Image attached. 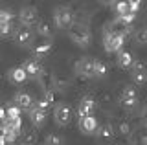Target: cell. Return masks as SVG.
I'll list each match as a JSON object with an SVG mask.
<instances>
[{
	"label": "cell",
	"instance_id": "7a4b0ae2",
	"mask_svg": "<svg viewBox=\"0 0 147 145\" xmlns=\"http://www.w3.org/2000/svg\"><path fill=\"white\" fill-rule=\"evenodd\" d=\"M125 37L121 33H112V31H103V48L107 53H118L123 50Z\"/></svg>",
	"mask_w": 147,
	"mask_h": 145
},
{
	"label": "cell",
	"instance_id": "836d02e7",
	"mask_svg": "<svg viewBox=\"0 0 147 145\" xmlns=\"http://www.w3.org/2000/svg\"><path fill=\"white\" fill-rule=\"evenodd\" d=\"M99 4H103V6H114L116 4V0H98Z\"/></svg>",
	"mask_w": 147,
	"mask_h": 145
},
{
	"label": "cell",
	"instance_id": "4316f807",
	"mask_svg": "<svg viewBox=\"0 0 147 145\" xmlns=\"http://www.w3.org/2000/svg\"><path fill=\"white\" fill-rule=\"evenodd\" d=\"M116 132H118V134H121V136H131V134H132V127H131V123H129V121L121 119V121L118 123Z\"/></svg>",
	"mask_w": 147,
	"mask_h": 145
},
{
	"label": "cell",
	"instance_id": "52a82bcc",
	"mask_svg": "<svg viewBox=\"0 0 147 145\" xmlns=\"http://www.w3.org/2000/svg\"><path fill=\"white\" fill-rule=\"evenodd\" d=\"M18 22H20L22 26H28V28H33V26L39 22V11H37L35 6H24L20 7V11H18Z\"/></svg>",
	"mask_w": 147,
	"mask_h": 145
},
{
	"label": "cell",
	"instance_id": "1f68e13d",
	"mask_svg": "<svg viewBox=\"0 0 147 145\" xmlns=\"http://www.w3.org/2000/svg\"><path fill=\"white\" fill-rule=\"evenodd\" d=\"M140 117H142V123L147 125V105H144V108H142L140 112Z\"/></svg>",
	"mask_w": 147,
	"mask_h": 145
},
{
	"label": "cell",
	"instance_id": "3957f363",
	"mask_svg": "<svg viewBox=\"0 0 147 145\" xmlns=\"http://www.w3.org/2000/svg\"><path fill=\"white\" fill-rule=\"evenodd\" d=\"M53 22L59 30H70L74 24V13L68 6H57L53 9Z\"/></svg>",
	"mask_w": 147,
	"mask_h": 145
},
{
	"label": "cell",
	"instance_id": "ac0fdd59",
	"mask_svg": "<svg viewBox=\"0 0 147 145\" xmlns=\"http://www.w3.org/2000/svg\"><path fill=\"white\" fill-rule=\"evenodd\" d=\"M35 31H37V35H40V37H44V39H52L53 26L50 24L48 20H39L35 24Z\"/></svg>",
	"mask_w": 147,
	"mask_h": 145
},
{
	"label": "cell",
	"instance_id": "2e32d148",
	"mask_svg": "<svg viewBox=\"0 0 147 145\" xmlns=\"http://www.w3.org/2000/svg\"><path fill=\"white\" fill-rule=\"evenodd\" d=\"M114 134H116V130H114V127L110 123H105V125H99L98 130H96V136H98V140L101 143H107V142H112Z\"/></svg>",
	"mask_w": 147,
	"mask_h": 145
},
{
	"label": "cell",
	"instance_id": "603a6c76",
	"mask_svg": "<svg viewBox=\"0 0 147 145\" xmlns=\"http://www.w3.org/2000/svg\"><path fill=\"white\" fill-rule=\"evenodd\" d=\"M13 20H0V37H9L13 35Z\"/></svg>",
	"mask_w": 147,
	"mask_h": 145
},
{
	"label": "cell",
	"instance_id": "7402d4cb",
	"mask_svg": "<svg viewBox=\"0 0 147 145\" xmlns=\"http://www.w3.org/2000/svg\"><path fill=\"white\" fill-rule=\"evenodd\" d=\"M107 72H109L107 64L103 61H99V59H94V77H105Z\"/></svg>",
	"mask_w": 147,
	"mask_h": 145
},
{
	"label": "cell",
	"instance_id": "ba28073f",
	"mask_svg": "<svg viewBox=\"0 0 147 145\" xmlns=\"http://www.w3.org/2000/svg\"><path fill=\"white\" fill-rule=\"evenodd\" d=\"M13 39H15V42L18 46L28 48V46L33 44V31H31V28L20 24L18 28H15V31H13Z\"/></svg>",
	"mask_w": 147,
	"mask_h": 145
},
{
	"label": "cell",
	"instance_id": "8fae6325",
	"mask_svg": "<svg viewBox=\"0 0 147 145\" xmlns=\"http://www.w3.org/2000/svg\"><path fill=\"white\" fill-rule=\"evenodd\" d=\"M7 79L11 81L13 85H24L28 79H30V75L26 74V70L22 66H13L7 70Z\"/></svg>",
	"mask_w": 147,
	"mask_h": 145
},
{
	"label": "cell",
	"instance_id": "f1b7e54d",
	"mask_svg": "<svg viewBox=\"0 0 147 145\" xmlns=\"http://www.w3.org/2000/svg\"><path fill=\"white\" fill-rule=\"evenodd\" d=\"M125 2L129 4L131 11H134V13H138V11H140V7H142V0H125Z\"/></svg>",
	"mask_w": 147,
	"mask_h": 145
},
{
	"label": "cell",
	"instance_id": "d590c367",
	"mask_svg": "<svg viewBox=\"0 0 147 145\" xmlns=\"http://www.w3.org/2000/svg\"><path fill=\"white\" fill-rule=\"evenodd\" d=\"M145 30H147V28H145Z\"/></svg>",
	"mask_w": 147,
	"mask_h": 145
},
{
	"label": "cell",
	"instance_id": "5bb4252c",
	"mask_svg": "<svg viewBox=\"0 0 147 145\" xmlns=\"http://www.w3.org/2000/svg\"><path fill=\"white\" fill-rule=\"evenodd\" d=\"M28 112H30V121H31L33 127L40 129V127L46 123V117H48V112H46V110H42V108H39L37 105H33V108L28 110Z\"/></svg>",
	"mask_w": 147,
	"mask_h": 145
},
{
	"label": "cell",
	"instance_id": "5b68a950",
	"mask_svg": "<svg viewBox=\"0 0 147 145\" xmlns=\"http://www.w3.org/2000/svg\"><path fill=\"white\" fill-rule=\"evenodd\" d=\"M119 103H121V107L127 108V110H132V108L138 105V88L134 85H127V87L121 90Z\"/></svg>",
	"mask_w": 147,
	"mask_h": 145
},
{
	"label": "cell",
	"instance_id": "e575fe53",
	"mask_svg": "<svg viewBox=\"0 0 147 145\" xmlns=\"http://www.w3.org/2000/svg\"><path fill=\"white\" fill-rule=\"evenodd\" d=\"M0 145H7V142H6V138H4V134H0Z\"/></svg>",
	"mask_w": 147,
	"mask_h": 145
},
{
	"label": "cell",
	"instance_id": "4fadbf2b",
	"mask_svg": "<svg viewBox=\"0 0 147 145\" xmlns=\"http://www.w3.org/2000/svg\"><path fill=\"white\" fill-rule=\"evenodd\" d=\"M94 110H96V99L90 97V96H86V97H83L81 101H79V107H77V116H79V117L92 116V114H94Z\"/></svg>",
	"mask_w": 147,
	"mask_h": 145
},
{
	"label": "cell",
	"instance_id": "8992f818",
	"mask_svg": "<svg viewBox=\"0 0 147 145\" xmlns=\"http://www.w3.org/2000/svg\"><path fill=\"white\" fill-rule=\"evenodd\" d=\"M74 72H76L79 77H83V79L94 77V59H92V57L77 59L76 64H74Z\"/></svg>",
	"mask_w": 147,
	"mask_h": 145
},
{
	"label": "cell",
	"instance_id": "cb8c5ba5",
	"mask_svg": "<svg viewBox=\"0 0 147 145\" xmlns=\"http://www.w3.org/2000/svg\"><path fill=\"white\" fill-rule=\"evenodd\" d=\"M114 11H116L118 17H123V15H127V13H131V7H129V4L125 2V0H116Z\"/></svg>",
	"mask_w": 147,
	"mask_h": 145
},
{
	"label": "cell",
	"instance_id": "d6986e66",
	"mask_svg": "<svg viewBox=\"0 0 147 145\" xmlns=\"http://www.w3.org/2000/svg\"><path fill=\"white\" fill-rule=\"evenodd\" d=\"M70 87V81L68 77H64L61 74H53V81H52V88L55 92H64V90H68Z\"/></svg>",
	"mask_w": 147,
	"mask_h": 145
},
{
	"label": "cell",
	"instance_id": "f546056e",
	"mask_svg": "<svg viewBox=\"0 0 147 145\" xmlns=\"http://www.w3.org/2000/svg\"><path fill=\"white\" fill-rule=\"evenodd\" d=\"M134 39L138 42H147V30H138L134 33Z\"/></svg>",
	"mask_w": 147,
	"mask_h": 145
},
{
	"label": "cell",
	"instance_id": "484cf974",
	"mask_svg": "<svg viewBox=\"0 0 147 145\" xmlns=\"http://www.w3.org/2000/svg\"><path fill=\"white\" fill-rule=\"evenodd\" d=\"M6 112H7V121L17 119V117H20V114H22V110L15 105V103H13V105H7L6 107Z\"/></svg>",
	"mask_w": 147,
	"mask_h": 145
},
{
	"label": "cell",
	"instance_id": "d4e9b609",
	"mask_svg": "<svg viewBox=\"0 0 147 145\" xmlns=\"http://www.w3.org/2000/svg\"><path fill=\"white\" fill-rule=\"evenodd\" d=\"M44 145H64V138H63L61 134H55V132H52V134H48V136H46Z\"/></svg>",
	"mask_w": 147,
	"mask_h": 145
},
{
	"label": "cell",
	"instance_id": "9a60e30c",
	"mask_svg": "<svg viewBox=\"0 0 147 145\" xmlns=\"http://www.w3.org/2000/svg\"><path fill=\"white\" fill-rule=\"evenodd\" d=\"M98 127L99 125H98V119L94 117V114L79 117V129H81V132H85V134H96Z\"/></svg>",
	"mask_w": 147,
	"mask_h": 145
},
{
	"label": "cell",
	"instance_id": "6da1fadb",
	"mask_svg": "<svg viewBox=\"0 0 147 145\" xmlns=\"http://www.w3.org/2000/svg\"><path fill=\"white\" fill-rule=\"evenodd\" d=\"M68 37H70V40L74 44H77V46H81V48H86V46H90V42H92V31L88 30L86 24L74 22L72 28L68 30Z\"/></svg>",
	"mask_w": 147,
	"mask_h": 145
},
{
	"label": "cell",
	"instance_id": "7c38bea8",
	"mask_svg": "<svg viewBox=\"0 0 147 145\" xmlns=\"http://www.w3.org/2000/svg\"><path fill=\"white\" fill-rule=\"evenodd\" d=\"M20 66L26 70V74L30 75V77H35V79L44 72V68H42V64L39 62V59H26V61L22 62Z\"/></svg>",
	"mask_w": 147,
	"mask_h": 145
},
{
	"label": "cell",
	"instance_id": "e0dca14e",
	"mask_svg": "<svg viewBox=\"0 0 147 145\" xmlns=\"http://www.w3.org/2000/svg\"><path fill=\"white\" fill-rule=\"evenodd\" d=\"M116 62L121 68H131L132 62H134V57H132V53L129 50H121V52L116 53Z\"/></svg>",
	"mask_w": 147,
	"mask_h": 145
},
{
	"label": "cell",
	"instance_id": "d6a6232c",
	"mask_svg": "<svg viewBox=\"0 0 147 145\" xmlns=\"http://www.w3.org/2000/svg\"><path fill=\"white\" fill-rule=\"evenodd\" d=\"M6 119H7V112H6V108H4V107H0V123L6 121Z\"/></svg>",
	"mask_w": 147,
	"mask_h": 145
},
{
	"label": "cell",
	"instance_id": "277c9868",
	"mask_svg": "<svg viewBox=\"0 0 147 145\" xmlns=\"http://www.w3.org/2000/svg\"><path fill=\"white\" fill-rule=\"evenodd\" d=\"M53 119L59 127H66L72 121V107L66 101H57L53 107Z\"/></svg>",
	"mask_w": 147,
	"mask_h": 145
},
{
	"label": "cell",
	"instance_id": "4dcf8cb0",
	"mask_svg": "<svg viewBox=\"0 0 147 145\" xmlns=\"http://www.w3.org/2000/svg\"><path fill=\"white\" fill-rule=\"evenodd\" d=\"M0 20H13V13L9 9H0Z\"/></svg>",
	"mask_w": 147,
	"mask_h": 145
},
{
	"label": "cell",
	"instance_id": "ffe728a7",
	"mask_svg": "<svg viewBox=\"0 0 147 145\" xmlns=\"http://www.w3.org/2000/svg\"><path fill=\"white\" fill-rule=\"evenodd\" d=\"M37 143V132L33 129L20 132V145H35Z\"/></svg>",
	"mask_w": 147,
	"mask_h": 145
},
{
	"label": "cell",
	"instance_id": "9c48e42d",
	"mask_svg": "<svg viewBox=\"0 0 147 145\" xmlns=\"http://www.w3.org/2000/svg\"><path fill=\"white\" fill-rule=\"evenodd\" d=\"M131 77L136 85H145L147 83V66H145V62L134 59V62H132V66H131Z\"/></svg>",
	"mask_w": 147,
	"mask_h": 145
},
{
	"label": "cell",
	"instance_id": "83f0119b",
	"mask_svg": "<svg viewBox=\"0 0 147 145\" xmlns=\"http://www.w3.org/2000/svg\"><path fill=\"white\" fill-rule=\"evenodd\" d=\"M131 142L136 145H147V132H136L131 134Z\"/></svg>",
	"mask_w": 147,
	"mask_h": 145
},
{
	"label": "cell",
	"instance_id": "44dd1931",
	"mask_svg": "<svg viewBox=\"0 0 147 145\" xmlns=\"http://www.w3.org/2000/svg\"><path fill=\"white\" fill-rule=\"evenodd\" d=\"M50 52H52V44H50V42H42V44H39V46H35V48H33L35 59H42V57L48 55Z\"/></svg>",
	"mask_w": 147,
	"mask_h": 145
},
{
	"label": "cell",
	"instance_id": "30bf717a",
	"mask_svg": "<svg viewBox=\"0 0 147 145\" xmlns=\"http://www.w3.org/2000/svg\"><path fill=\"white\" fill-rule=\"evenodd\" d=\"M13 103L20 108V110H31L35 105V99L31 97L30 92H24V90H18V92L13 96Z\"/></svg>",
	"mask_w": 147,
	"mask_h": 145
}]
</instances>
